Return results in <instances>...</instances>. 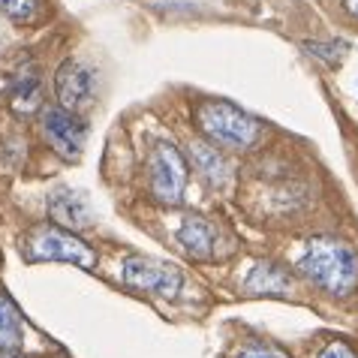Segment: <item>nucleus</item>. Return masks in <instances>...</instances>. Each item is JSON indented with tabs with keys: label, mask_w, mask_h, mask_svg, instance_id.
Returning a JSON list of instances; mask_svg holds the SVG:
<instances>
[{
	"label": "nucleus",
	"mask_w": 358,
	"mask_h": 358,
	"mask_svg": "<svg viewBox=\"0 0 358 358\" xmlns=\"http://www.w3.org/2000/svg\"><path fill=\"white\" fill-rule=\"evenodd\" d=\"M298 268L331 295H350L358 286V256L352 253V247L334 238H316L307 244Z\"/></svg>",
	"instance_id": "obj_1"
},
{
	"label": "nucleus",
	"mask_w": 358,
	"mask_h": 358,
	"mask_svg": "<svg viewBox=\"0 0 358 358\" xmlns=\"http://www.w3.org/2000/svg\"><path fill=\"white\" fill-rule=\"evenodd\" d=\"M193 115L199 130L220 148H250L259 138V121L223 99H205Z\"/></svg>",
	"instance_id": "obj_2"
},
{
	"label": "nucleus",
	"mask_w": 358,
	"mask_h": 358,
	"mask_svg": "<svg viewBox=\"0 0 358 358\" xmlns=\"http://www.w3.org/2000/svg\"><path fill=\"white\" fill-rule=\"evenodd\" d=\"M22 256L27 262H69V265L85 268V271H91L96 265V253L91 250V244L76 238L69 229L48 226V223L34 226L22 238Z\"/></svg>",
	"instance_id": "obj_3"
},
{
	"label": "nucleus",
	"mask_w": 358,
	"mask_h": 358,
	"mask_svg": "<svg viewBox=\"0 0 358 358\" xmlns=\"http://www.w3.org/2000/svg\"><path fill=\"white\" fill-rule=\"evenodd\" d=\"M148 184L160 202H181L187 187V163L172 142H157L148 154Z\"/></svg>",
	"instance_id": "obj_4"
},
{
	"label": "nucleus",
	"mask_w": 358,
	"mask_h": 358,
	"mask_svg": "<svg viewBox=\"0 0 358 358\" xmlns=\"http://www.w3.org/2000/svg\"><path fill=\"white\" fill-rule=\"evenodd\" d=\"M121 277H124L127 286H133V289L157 292L163 298H175L181 292V283H184V277L175 265L151 259V256H127L124 265H121Z\"/></svg>",
	"instance_id": "obj_5"
},
{
	"label": "nucleus",
	"mask_w": 358,
	"mask_h": 358,
	"mask_svg": "<svg viewBox=\"0 0 358 358\" xmlns=\"http://www.w3.org/2000/svg\"><path fill=\"white\" fill-rule=\"evenodd\" d=\"M55 94L69 112H85L96 96V73L76 57H66L55 73Z\"/></svg>",
	"instance_id": "obj_6"
},
{
	"label": "nucleus",
	"mask_w": 358,
	"mask_h": 358,
	"mask_svg": "<svg viewBox=\"0 0 358 358\" xmlns=\"http://www.w3.org/2000/svg\"><path fill=\"white\" fill-rule=\"evenodd\" d=\"M43 124H45L48 142L55 145V151L61 154L64 160H78V157H82L85 142H87V127L76 112H69L64 106L48 108Z\"/></svg>",
	"instance_id": "obj_7"
},
{
	"label": "nucleus",
	"mask_w": 358,
	"mask_h": 358,
	"mask_svg": "<svg viewBox=\"0 0 358 358\" xmlns=\"http://www.w3.org/2000/svg\"><path fill=\"white\" fill-rule=\"evenodd\" d=\"M45 208H48V214H52V220L69 229V232L87 229L94 223V211H91V205H87V199L82 193L69 190V187H55L45 199Z\"/></svg>",
	"instance_id": "obj_8"
},
{
	"label": "nucleus",
	"mask_w": 358,
	"mask_h": 358,
	"mask_svg": "<svg viewBox=\"0 0 358 358\" xmlns=\"http://www.w3.org/2000/svg\"><path fill=\"white\" fill-rule=\"evenodd\" d=\"M178 241L184 244V250L193 256V259H214L217 250V235L208 220L202 217H187L178 229Z\"/></svg>",
	"instance_id": "obj_9"
},
{
	"label": "nucleus",
	"mask_w": 358,
	"mask_h": 358,
	"mask_svg": "<svg viewBox=\"0 0 358 358\" xmlns=\"http://www.w3.org/2000/svg\"><path fill=\"white\" fill-rule=\"evenodd\" d=\"M244 286H247V292H256V295H286L292 289V280H289V274L280 271V268L259 262L250 271Z\"/></svg>",
	"instance_id": "obj_10"
},
{
	"label": "nucleus",
	"mask_w": 358,
	"mask_h": 358,
	"mask_svg": "<svg viewBox=\"0 0 358 358\" xmlns=\"http://www.w3.org/2000/svg\"><path fill=\"white\" fill-rule=\"evenodd\" d=\"M24 341V325L15 304L6 295H0V350H15Z\"/></svg>",
	"instance_id": "obj_11"
},
{
	"label": "nucleus",
	"mask_w": 358,
	"mask_h": 358,
	"mask_svg": "<svg viewBox=\"0 0 358 358\" xmlns=\"http://www.w3.org/2000/svg\"><path fill=\"white\" fill-rule=\"evenodd\" d=\"M190 157H193V166H196L199 172H202L211 184H226L229 169H226V163H223V157L217 154V148H208V145H202V142H193Z\"/></svg>",
	"instance_id": "obj_12"
},
{
	"label": "nucleus",
	"mask_w": 358,
	"mask_h": 358,
	"mask_svg": "<svg viewBox=\"0 0 358 358\" xmlns=\"http://www.w3.org/2000/svg\"><path fill=\"white\" fill-rule=\"evenodd\" d=\"M36 106H39V78L36 76L18 78V85L13 91V108L15 112H34Z\"/></svg>",
	"instance_id": "obj_13"
},
{
	"label": "nucleus",
	"mask_w": 358,
	"mask_h": 358,
	"mask_svg": "<svg viewBox=\"0 0 358 358\" xmlns=\"http://www.w3.org/2000/svg\"><path fill=\"white\" fill-rule=\"evenodd\" d=\"M39 9H43V0H0V13L22 24L34 22L39 15Z\"/></svg>",
	"instance_id": "obj_14"
},
{
	"label": "nucleus",
	"mask_w": 358,
	"mask_h": 358,
	"mask_svg": "<svg viewBox=\"0 0 358 358\" xmlns=\"http://www.w3.org/2000/svg\"><path fill=\"white\" fill-rule=\"evenodd\" d=\"M334 48H337V52H341V48H346V45H343V43H341V45H320V43H307V52H310V55H316V57H325L328 64H341V57L331 55Z\"/></svg>",
	"instance_id": "obj_15"
},
{
	"label": "nucleus",
	"mask_w": 358,
	"mask_h": 358,
	"mask_svg": "<svg viewBox=\"0 0 358 358\" xmlns=\"http://www.w3.org/2000/svg\"><path fill=\"white\" fill-rule=\"evenodd\" d=\"M238 358H289V355L274 350V346H253V350H244Z\"/></svg>",
	"instance_id": "obj_16"
},
{
	"label": "nucleus",
	"mask_w": 358,
	"mask_h": 358,
	"mask_svg": "<svg viewBox=\"0 0 358 358\" xmlns=\"http://www.w3.org/2000/svg\"><path fill=\"white\" fill-rule=\"evenodd\" d=\"M320 358H355V352L346 343H328L320 352Z\"/></svg>",
	"instance_id": "obj_17"
},
{
	"label": "nucleus",
	"mask_w": 358,
	"mask_h": 358,
	"mask_svg": "<svg viewBox=\"0 0 358 358\" xmlns=\"http://www.w3.org/2000/svg\"><path fill=\"white\" fill-rule=\"evenodd\" d=\"M343 6H346V13H350L352 18H358V0H343Z\"/></svg>",
	"instance_id": "obj_18"
},
{
	"label": "nucleus",
	"mask_w": 358,
	"mask_h": 358,
	"mask_svg": "<svg viewBox=\"0 0 358 358\" xmlns=\"http://www.w3.org/2000/svg\"><path fill=\"white\" fill-rule=\"evenodd\" d=\"M0 358H24V355L15 352V350H0Z\"/></svg>",
	"instance_id": "obj_19"
}]
</instances>
